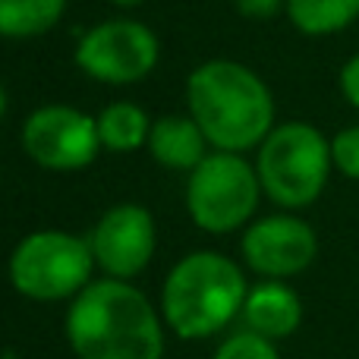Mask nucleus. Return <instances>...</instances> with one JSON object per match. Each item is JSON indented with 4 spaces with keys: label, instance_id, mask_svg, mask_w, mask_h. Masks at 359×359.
Instances as JSON below:
<instances>
[{
    "label": "nucleus",
    "instance_id": "obj_15",
    "mask_svg": "<svg viewBox=\"0 0 359 359\" xmlns=\"http://www.w3.org/2000/svg\"><path fill=\"white\" fill-rule=\"evenodd\" d=\"M151 136L149 117H145L142 107L130 104V101H120L111 104L104 114L98 117V139L101 145L114 151H133Z\"/></svg>",
    "mask_w": 359,
    "mask_h": 359
},
{
    "label": "nucleus",
    "instance_id": "obj_1",
    "mask_svg": "<svg viewBox=\"0 0 359 359\" xmlns=\"http://www.w3.org/2000/svg\"><path fill=\"white\" fill-rule=\"evenodd\" d=\"M67 337L79 359H161L164 334L151 303L123 280H98L76 297Z\"/></svg>",
    "mask_w": 359,
    "mask_h": 359
},
{
    "label": "nucleus",
    "instance_id": "obj_6",
    "mask_svg": "<svg viewBox=\"0 0 359 359\" xmlns=\"http://www.w3.org/2000/svg\"><path fill=\"white\" fill-rule=\"evenodd\" d=\"M186 205L196 224L211 233H227L246 224L259 205V177L233 151L208 155L192 170Z\"/></svg>",
    "mask_w": 359,
    "mask_h": 359
},
{
    "label": "nucleus",
    "instance_id": "obj_21",
    "mask_svg": "<svg viewBox=\"0 0 359 359\" xmlns=\"http://www.w3.org/2000/svg\"><path fill=\"white\" fill-rule=\"evenodd\" d=\"M114 4H120V6H139L142 0H114Z\"/></svg>",
    "mask_w": 359,
    "mask_h": 359
},
{
    "label": "nucleus",
    "instance_id": "obj_5",
    "mask_svg": "<svg viewBox=\"0 0 359 359\" xmlns=\"http://www.w3.org/2000/svg\"><path fill=\"white\" fill-rule=\"evenodd\" d=\"M95 252L88 243L60 230L25 236L10 259V280L32 299H63L88 287Z\"/></svg>",
    "mask_w": 359,
    "mask_h": 359
},
{
    "label": "nucleus",
    "instance_id": "obj_22",
    "mask_svg": "<svg viewBox=\"0 0 359 359\" xmlns=\"http://www.w3.org/2000/svg\"><path fill=\"white\" fill-rule=\"evenodd\" d=\"M0 359H16V356H0Z\"/></svg>",
    "mask_w": 359,
    "mask_h": 359
},
{
    "label": "nucleus",
    "instance_id": "obj_16",
    "mask_svg": "<svg viewBox=\"0 0 359 359\" xmlns=\"http://www.w3.org/2000/svg\"><path fill=\"white\" fill-rule=\"evenodd\" d=\"M215 359H278V350L268 337L255 334V331H243V334L224 341Z\"/></svg>",
    "mask_w": 359,
    "mask_h": 359
},
{
    "label": "nucleus",
    "instance_id": "obj_14",
    "mask_svg": "<svg viewBox=\"0 0 359 359\" xmlns=\"http://www.w3.org/2000/svg\"><path fill=\"white\" fill-rule=\"evenodd\" d=\"M67 0H0V35L32 38L54 29Z\"/></svg>",
    "mask_w": 359,
    "mask_h": 359
},
{
    "label": "nucleus",
    "instance_id": "obj_19",
    "mask_svg": "<svg viewBox=\"0 0 359 359\" xmlns=\"http://www.w3.org/2000/svg\"><path fill=\"white\" fill-rule=\"evenodd\" d=\"M236 10L246 13V16H255V19H268L274 16V13L280 10V4L284 0H233Z\"/></svg>",
    "mask_w": 359,
    "mask_h": 359
},
{
    "label": "nucleus",
    "instance_id": "obj_7",
    "mask_svg": "<svg viewBox=\"0 0 359 359\" xmlns=\"http://www.w3.org/2000/svg\"><path fill=\"white\" fill-rule=\"evenodd\" d=\"M158 60V38L133 19H114L98 29H92L79 41L76 63L86 69L92 79L126 86L139 82L151 73Z\"/></svg>",
    "mask_w": 359,
    "mask_h": 359
},
{
    "label": "nucleus",
    "instance_id": "obj_9",
    "mask_svg": "<svg viewBox=\"0 0 359 359\" xmlns=\"http://www.w3.org/2000/svg\"><path fill=\"white\" fill-rule=\"evenodd\" d=\"M318 252V240L312 227L299 217H265L243 236V255L249 268L265 278H290L312 265Z\"/></svg>",
    "mask_w": 359,
    "mask_h": 359
},
{
    "label": "nucleus",
    "instance_id": "obj_8",
    "mask_svg": "<svg viewBox=\"0 0 359 359\" xmlns=\"http://www.w3.org/2000/svg\"><path fill=\"white\" fill-rule=\"evenodd\" d=\"M22 145L41 168L79 170L98 155V123L63 104H50L25 120Z\"/></svg>",
    "mask_w": 359,
    "mask_h": 359
},
{
    "label": "nucleus",
    "instance_id": "obj_3",
    "mask_svg": "<svg viewBox=\"0 0 359 359\" xmlns=\"http://www.w3.org/2000/svg\"><path fill=\"white\" fill-rule=\"evenodd\" d=\"M246 280L217 252L186 255L164 284V316L180 337H211L246 303Z\"/></svg>",
    "mask_w": 359,
    "mask_h": 359
},
{
    "label": "nucleus",
    "instance_id": "obj_11",
    "mask_svg": "<svg viewBox=\"0 0 359 359\" xmlns=\"http://www.w3.org/2000/svg\"><path fill=\"white\" fill-rule=\"evenodd\" d=\"M243 316H246L249 331L268 337V341H278V337H287L299 328L303 303L287 284L265 280L255 290H249L246 303H243Z\"/></svg>",
    "mask_w": 359,
    "mask_h": 359
},
{
    "label": "nucleus",
    "instance_id": "obj_2",
    "mask_svg": "<svg viewBox=\"0 0 359 359\" xmlns=\"http://www.w3.org/2000/svg\"><path fill=\"white\" fill-rule=\"evenodd\" d=\"M189 111L198 130L221 151H243L268 139L274 101L252 69L230 60H215L189 76Z\"/></svg>",
    "mask_w": 359,
    "mask_h": 359
},
{
    "label": "nucleus",
    "instance_id": "obj_18",
    "mask_svg": "<svg viewBox=\"0 0 359 359\" xmlns=\"http://www.w3.org/2000/svg\"><path fill=\"white\" fill-rule=\"evenodd\" d=\"M341 92H344V98H347L350 104L359 111V54L353 57V60L344 63V69H341Z\"/></svg>",
    "mask_w": 359,
    "mask_h": 359
},
{
    "label": "nucleus",
    "instance_id": "obj_17",
    "mask_svg": "<svg viewBox=\"0 0 359 359\" xmlns=\"http://www.w3.org/2000/svg\"><path fill=\"white\" fill-rule=\"evenodd\" d=\"M331 161L344 177L359 180V126H347L331 142Z\"/></svg>",
    "mask_w": 359,
    "mask_h": 359
},
{
    "label": "nucleus",
    "instance_id": "obj_20",
    "mask_svg": "<svg viewBox=\"0 0 359 359\" xmlns=\"http://www.w3.org/2000/svg\"><path fill=\"white\" fill-rule=\"evenodd\" d=\"M4 111H6V92H4V86H0V117H4Z\"/></svg>",
    "mask_w": 359,
    "mask_h": 359
},
{
    "label": "nucleus",
    "instance_id": "obj_12",
    "mask_svg": "<svg viewBox=\"0 0 359 359\" xmlns=\"http://www.w3.org/2000/svg\"><path fill=\"white\" fill-rule=\"evenodd\" d=\"M151 155L164 164V168L196 170L205 161V133L198 130L196 120L183 117H164L151 126Z\"/></svg>",
    "mask_w": 359,
    "mask_h": 359
},
{
    "label": "nucleus",
    "instance_id": "obj_13",
    "mask_svg": "<svg viewBox=\"0 0 359 359\" xmlns=\"http://www.w3.org/2000/svg\"><path fill=\"white\" fill-rule=\"evenodd\" d=\"M287 13L303 35H334L359 19V0H287Z\"/></svg>",
    "mask_w": 359,
    "mask_h": 359
},
{
    "label": "nucleus",
    "instance_id": "obj_4",
    "mask_svg": "<svg viewBox=\"0 0 359 359\" xmlns=\"http://www.w3.org/2000/svg\"><path fill=\"white\" fill-rule=\"evenodd\" d=\"M331 142L309 123L268 133L259 155V183L284 208H303L322 196L331 174Z\"/></svg>",
    "mask_w": 359,
    "mask_h": 359
},
{
    "label": "nucleus",
    "instance_id": "obj_10",
    "mask_svg": "<svg viewBox=\"0 0 359 359\" xmlns=\"http://www.w3.org/2000/svg\"><path fill=\"white\" fill-rule=\"evenodd\" d=\"M95 262L114 278H133L155 252V221L139 205H117L98 221L92 233Z\"/></svg>",
    "mask_w": 359,
    "mask_h": 359
}]
</instances>
